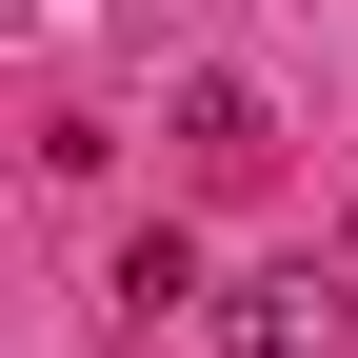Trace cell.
<instances>
[{
    "instance_id": "cell-1",
    "label": "cell",
    "mask_w": 358,
    "mask_h": 358,
    "mask_svg": "<svg viewBox=\"0 0 358 358\" xmlns=\"http://www.w3.org/2000/svg\"><path fill=\"white\" fill-rule=\"evenodd\" d=\"M219 358H358V279L338 259H259V279H219Z\"/></svg>"
},
{
    "instance_id": "cell-2",
    "label": "cell",
    "mask_w": 358,
    "mask_h": 358,
    "mask_svg": "<svg viewBox=\"0 0 358 358\" xmlns=\"http://www.w3.org/2000/svg\"><path fill=\"white\" fill-rule=\"evenodd\" d=\"M179 140H199L219 179H259V159H279V120H259V80H179Z\"/></svg>"
},
{
    "instance_id": "cell-3",
    "label": "cell",
    "mask_w": 358,
    "mask_h": 358,
    "mask_svg": "<svg viewBox=\"0 0 358 358\" xmlns=\"http://www.w3.org/2000/svg\"><path fill=\"white\" fill-rule=\"evenodd\" d=\"M120 299L179 319V299H219V279H199V239H179V219H140V239H120Z\"/></svg>"
}]
</instances>
